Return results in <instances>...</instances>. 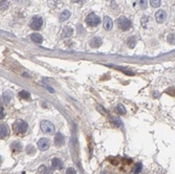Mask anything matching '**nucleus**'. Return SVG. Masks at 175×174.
<instances>
[{
  "mask_svg": "<svg viewBox=\"0 0 175 174\" xmlns=\"http://www.w3.org/2000/svg\"><path fill=\"white\" fill-rule=\"evenodd\" d=\"M28 128V123L25 121H22V120H17L14 124H13V129H14V132L17 133V134H23L26 132Z\"/></svg>",
  "mask_w": 175,
  "mask_h": 174,
  "instance_id": "f257e3e1",
  "label": "nucleus"
},
{
  "mask_svg": "<svg viewBox=\"0 0 175 174\" xmlns=\"http://www.w3.org/2000/svg\"><path fill=\"white\" fill-rule=\"evenodd\" d=\"M43 25V19L40 16H34L30 21V28H33L35 30H39Z\"/></svg>",
  "mask_w": 175,
  "mask_h": 174,
  "instance_id": "f03ea898",
  "label": "nucleus"
},
{
  "mask_svg": "<svg viewBox=\"0 0 175 174\" xmlns=\"http://www.w3.org/2000/svg\"><path fill=\"white\" fill-rule=\"evenodd\" d=\"M86 22H87V24L89 25V26L95 28V26H98L101 23V19L99 16L95 15V13H91V14H89V15L87 16V18H86Z\"/></svg>",
  "mask_w": 175,
  "mask_h": 174,
  "instance_id": "7ed1b4c3",
  "label": "nucleus"
},
{
  "mask_svg": "<svg viewBox=\"0 0 175 174\" xmlns=\"http://www.w3.org/2000/svg\"><path fill=\"white\" fill-rule=\"evenodd\" d=\"M118 26L122 30H128L131 28V21L128 19V18L122 16V17H120L118 20Z\"/></svg>",
  "mask_w": 175,
  "mask_h": 174,
  "instance_id": "20e7f679",
  "label": "nucleus"
},
{
  "mask_svg": "<svg viewBox=\"0 0 175 174\" xmlns=\"http://www.w3.org/2000/svg\"><path fill=\"white\" fill-rule=\"evenodd\" d=\"M40 127H41V130H42V132H44V133H47V134L53 133L54 130H55V127H54V125L52 124L49 121H42V122H41V124H40Z\"/></svg>",
  "mask_w": 175,
  "mask_h": 174,
  "instance_id": "39448f33",
  "label": "nucleus"
},
{
  "mask_svg": "<svg viewBox=\"0 0 175 174\" xmlns=\"http://www.w3.org/2000/svg\"><path fill=\"white\" fill-rule=\"evenodd\" d=\"M37 145L39 149L42 150V151H45V150H47L49 148V141L47 139H41L38 141Z\"/></svg>",
  "mask_w": 175,
  "mask_h": 174,
  "instance_id": "423d86ee",
  "label": "nucleus"
},
{
  "mask_svg": "<svg viewBox=\"0 0 175 174\" xmlns=\"http://www.w3.org/2000/svg\"><path fill=\"white\" fill-rule=\"evenodd\" d=\"M8 127L5 124H0V137L1 139H6L8 137Z\"/></svg>",
  "mask_w": 175,
  "mask_h": 174,
  "instance_id": "0eeeda50",
  "label": "nucleus"
},
{
  "mask_svg": "<svg viewBox=\"0 0 175 174\" xmlns=\"http://www.w3.org/2000/svg\"><path fill=\"white\" fill-rule=\"evenodd\" d=\"M166 18H167V15H166L165 11H163V10L158 11V12H156V14H155V19H156V21L159 23H163L166 20Z\"/></svg>",
  "mask_w": 175,
  "mask_h": 174,
  "instance_id": "6e6552de",
  "label": "nucleus"
},
{
  "mask_svg": "<svg viewBox=\"0 0 175 174\" xmlns=\"http://www.w3.org/2000/svg\"><path fill=\"white\" fill-rule=\"evenodd\" d=\"M52 166L56 170H62L63 169V163L60 158H54L52 161Z\"/></svg>",
  "mask_w": 175,
  "mask_h": 174,
  "instance_id": "1a4fd4ad",
  "label": "nucleus"
},
{
  "mask_svg": "<svg viewBox=\"0 0 175 174\" xmlns=\"http://www.w3.org/2000/svg\"><path fill=\"white\" fill-rule=\"evenodd\" d=\"M55 144H56V146H58V147L62 146V145L64 144V135H63L62 133H60V132L56 134V137H55Z\"/></svg>",
  "mask_w": 175,
  "mask_h": 174,
  "instance_id": "9d476101",
  "label": "nucleus"
},
{
  "mask_svg": "<svg viewBox=\"0 0 175 174\" xmlns=\"http://www.w3.org/2000/svg\"><path fill=\"white\" fill-rule=\"evenodd\" d=\"M11 100H12V92L11 91H5L4 93H3L2 98H1V102L3 103V104H10Z\"/></svg>",
  "mask_w": 175,
  "mask_h": 174,
  "instance_id": "9b49d317",
  "label": "nucleus"
},
{
  "mask_svg": "<svg viewBox=\"0 0 175 174\" xmlns=\"http://www.w3.org/2000/svg\"><path fill=\"white\" fill-rule=\"evenodd\" d=\"M112 25H113V22H112V20H111V18L110 17L104 18V28H105L106 30H111V28H112Z\"/></svg>",
  "mask_w": 175,
  "mask_h": 174,
  "instance_id": "f8f14e48",
  "label": "nucleus"
},
{
  "mask_svg": "<svg viewBox=\"0 0 175 174\" xmlns=\"http://www.w3.org/2000/svg\"><path fill=\"white\" fill-rule=\"evenodd\" d=\"M102 42L103 41L100 37H95L90 41V45H91V47H99V46L102 45Z\"/></svg>",
  "mask_w": 175,
  "mask_h": 174,
  "instance_id": "ddd939ff",
  "label": "nucleus"
},
{
  "mask_svg": "<svg viewBox=\"0 0 175 174\" xmlns=\"http://www.w3.org/2000/svg\"><path fill=\"white\" fill-rule=\"evenodd\" d=\"M73 35V28H70L69 26H65L62 30V37L63 38H68Z\"/></svg>",
  "mask_w": 175,
  "mask_h": 174,
  "instance_id": "4468645a",
  "label": "nucleus"
},
{
  "mask_svg": "<svg viewBox=\"0 0 175 174\" xmlns=\"http://www.w3.org/2000/svg\"><path fill=\"white\" fill-rule=\"evenodd\" d=\"M30 39L33 40L35 43H38V44L42 43V41H43L42 36L39 35V34H32V35H30Z\"/></svg>",
  "mask_w": 175,
  "mask_h": 174,
  "instance_id": "2eb2a0df",
  "label": "nucleus"
},
{
  "mask_svg": "<svg viewBox=\"0 0 175 174\" xmlns=\"http://www.w3.org/2000/svg\"><path fill=\"white\" fill-rule=\"evenodd\" d=\"M21 149H22V145H21L19 142H14V143L12 144V150H13L14 152L20 151Z\"/></svg>",
  "mask_w": 175,
  "mask_h": 174,
  "instance_id": "dca6fc26",
  "label": "nucleus"
},
{
  "mask_svg": "<svg viewBox=\"0 0 175 174\" xmlns=\"http://www.w3.org/2000/svg\"><path fill=\"white\" fill-rule=\"evenodd\" d=\"M39 174H50V168L46 166H41L39 169H38Z\"/></svg>",
  "mask_w": 175,
  "mask_h": 174,
  "instance_id": "f3484780",
  "label": "nucleus"
},
{
  "mask_svg": "<svg viewBox=\"0 0 175 174\" xmlns=\"http://www.w3.org/2000/svg\"><path fill=\"white\" fill-rule=\"evenodd\" d=\"M8 8V0H0V11H5Z\"/></svg>",
  "mask_w": 175,
  "mask_h": 174,
  "instance_id": "a211bd4d",
  "label": "nucleus"
},
{
  "mask_svg": "<svg viewBox=\"0 0 175 174\" xmlns=\"http://www.w3.org/2000/svg\"><path fill=\"white\" fill-rule=\"evenodd\" d=\"M69 17H70V12H69V11H64V12H63L62 14L60 15V20H61V21H65V20H67Z\"/></svg>",
  "mask_w": 175,
  "mask_h": 174,
  "instance_id": "6ab92c4d",
  "label": "nucleus"
},
{
  "mask_svg": "<svg viewBox=\"0 0 175 174\" xmlns=\"http://www.w3.org/2000/svg\"><path fill=\"white\" fill-rule=\"evenodd\" d=\"M19 97L22 98V99H25V100H28L30 98V93L28 91H25V90H22V91L19 92Z\"/></svg>",
  "mask_w": 175,
  "mask_h": 174,
  "instance_id": "aec40b11",
  "label": "nucleus"
},
{
  "mask_svg": "<svg viewBox=\"0 0 175 174\" xmlns=\"http://www.w3.org/2000/svg\"><path fill=\"white\" fill-rule=\"evenodd\" d=\"M138 4L140 5V8H143V10H145V8H147L148 2H147V0H138Z\"/></svg>",
  "mask_w": 175,
  "mask_h": 174,
  "instance_id": "412c9836",
  "label": "nucleus"
},
{
  "mask_svg": "<svg viewBox=\"0 0 175 174\" xmlns=\"http://www.w3.org/2000/svg\"><path fill=\"white\" fill-rule=\"evenodd\" d=\"M135 44H136V40H135L134 37H131L130 39L128 40V45H129V47H130V48L134 47Z\"/></svg>",
  "mask_w": 175,
  "mask_h": 174,
  "instance_id": "4be33fe9",
  "label": "nucleus"
},
{
  "mask_svg": "<svg viewBox=\"0 0 175 174\" xmlns=\"http://www.w3.org/2000/svg\"><path fill=\"white\" fill-rule=\"evenodd\" d=\"M150 3L153 8H158L160 5V0H150Z\"/></svg>",
  "mask_w": 175,
  "mask_h": 174,
  "instance_id": "5701e85b",
  "label": "nucleus"
},
{
  "mask_svg": "<svg viewBox=\"0 0 175 174\" xmlns=\"http://www.w3.org/2000/svg\"><path fill=\"white\" fill-rule=\"evenodd\" d=\"M118 110H119V112H120L121 115H125L126 113V109H125V107L123 106V104H119Z\"/></svg>",
  "mask_w": 175,
  "mask_h": 174,
  "instance_id": "b1692460",
  "label": "nucleus"
},
{
  "mask_svg": "<svg viewBox=\"0 0 175 174\" xmlns=\"http://www.w3.org/2000/svg\"><path fill=\"white\" fill-rule=\"evenodd\" d=\"M142 168H143L142 164H140V163H138V164L135 165L134 173H138V172H140V171H142Z\"/></svg>",
  "mask_w": 175,
  "mask_h": 174,
  "instance_id": "393cba45",
  "label": "nucleus"
},
{
  "mask_svg": "<svg viewBox=\"0 0 175 174\" xmlns=\"http://www.w3.org/2000/svg\"><path fill=\"white\" fill-rule=\"evenodd\" d=\"M26 151H28V154H34V153H35V149H34V147L32 146V145L28 146V148H26Z\"/></svg>",
  "mask_w": 175,
  "mask_h": 174,
  "instance_id": "a878e982",
  "label": "nucleus"
},
{
  "mask_svg": "<svg viewBox=\"0 0 175 174\" xmlns=\"http://www.w3.org/2000/svg\"><path fill=\"white\" fill-rule=\"evenodd\" d=\"M168 41H169V43H171V44L174 43V34H170V35L168 36Z\"/></svg>",
  "mask_w": 175,
  "mask_h": 174,
  "instance_id": "bb28decb",
  "label": "nucleus"
},
{
  "mask_svg": "<svg viewBox=\"0 0 175 174\" xmlns=\"http://www.w3.org/2000/svg\"><path fill=\"white\" fill-rule=\"evenodd\" d=\"M148 20H149V18L146 17V16H144V17L142 18V25L144 28H146V22H147Z\"/></svg>",
  "mask_w": 175,
  "mask_h": 174,
  "instance_id": "cd10ccee",
  "label": "nucleus"
},
{
  "mask_svg": "<svg viewBox=\"0 0 175 174\" xmlns=\"http://www.w3.org/2000/svg\"><path fill=\"white\" fill-rule=\"evenodd\" d=\"M66 174H77V171L73 168H68L67 171H66Z\"/></svg>",
  "mask_w": 175,
  "mask_h": 174,
  "instance_id": "c85d7f7f",
  "label": "nucleus"
},
{
  "mask_svg": "<svg viewBox=\"0 0 175 174\" xmlns=\"http://www.w3.org/2000/svg\"><path fill=\"white\" fill-rule=\"evenodd\" d=\"M4 117H5V112H4V109H3L2 107H0V120H2Z\"/></svg>",
  "mask_w": 175,
  "mask_h": 174,
  "instance_id": "c756f323",
  "label": "nucleus"
},
{
  "mask_svg": "<svg viewBox=\"0 0 175 174\" xmlns=\"http://www.w3.org/2000/svg\"><path fill=\"white\" fill-rule=\"evenodd\" d=\"M121 69H122V71L126 72V70H125V69H123V68H121ZM127 74H128V75H133V72H132V71H127Z\"/></svg>",
  "mask_w": 175,
  "mask_h": 174,
  "instance_id": "7c9ffc66",
  "label": "nucleus"
},
{
  "mask_svg": "<svg viewBox=\"0 0 175 174\" xmlns=\"http://www.w3.org/2000/svg\"><path fill=\"white\" fill-rule=\"evenodd\" d=\"M46 88H47V89H48V90H49V91H50V92H54V90H53V89H52V88H50V87H49V86H46Z\"/></svg>",
  "mask_w": 175,
  "mask_h": 174,
  "instance_id": "2f4dec72",
  "label": "nucleus"
},
{
  "mask_svg": "<svg viewBox=\"0 0 175 174\" xmlns=\"http://www.w3.org/2000/svg\"><path fill=\"white\" fill-rule=\"evenodd\" d=\"M1 163H2V157L0 156V165H1Z\"/></svg>",
  "mask_w": 175,
  "mask_h": 174,
  "instance_id": "473e14b6",
  "label": "nucleus"
}]
</instances>
